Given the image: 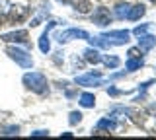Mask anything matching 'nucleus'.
<instances>
[{
	"label": "nucleus",
	"instance_id": "f257e3e1",
	"mask_svg": "<svg viewBox=\"0 0 156 140\" xmlns=\"http://www.w3.org/2000/svg\"><path fill=\"white\" fill-rule=\"evenodd\" d=\"M23 86H26L27 90H31L33 94H39V95H45L49 91V86H47V78L43 72H27V74H23Z\"/></svg>",
	"mask_w": 156,
	"mask_h": 140
},
{
	"label": "nucleus",
	"instance_id": "f8f14e48",
	"mask_svg": "<svg viewBox=\"0 0 156 140\" xmlns=\"http://www.w3.org/2000/svg\"><path fill=\"white\" fill-rule=\"evenodd\" d=\"M84 60L90 62V64H98V62H101L100 51H98L96 47H88V49L84 51Z\"/></svg>",
	"mask_w": 156,
	"mask_h": 140
},
{
	"label": "nucleus",
	"instance_id": "a878e982",
	"mask_svg": "<svg viewBox=\"0 0 156 140\" xmlns=\"http://www.w3.org/2000/svg\"><path fill=\"white\" fill-rule=\"evenodd\" d=\"M4 23H6V16H4V14H2V12H0V27H2V26H4Z\"/></svg>",
	"mask_w": 156,
	"mask_h": 140
},
{
	"label": "nucleus",
	"instance_id": "2eb2a0df",
	"mask_svg": "<svg viewBox=\"0 0 156 140\" xmlns=\"http://www.w3.org/2000/svg\"><path fill=\"white\" fill-rule=\"evenodd\" d=\"M143 64H144L143 56H139V59H129V60L125 62V70H129V72H135V70L143 68Z\"/></svg>",
	"mask_w": 156,
	"mask_h": 140
},
{
	"label": "nucleus",
	"instance_id": "f3484780",
	"mask_svg": "<svg viewBox=\"0 0 156 140\" xmlns=\"http://www.w3.org/2000/svg\"><path fill=\"white\" fill-rule=\"evenodd\" d=\"M129 10H131V6H129L127 2L117 4V6H115V18H119V20H125L127 14H129Z\"/></svg>",
	"mask_w": 156,
	"mask_h": 140
},
{
	"label": "nucleus",
	"instance_id": "6ab92c4d",
	"mask_svg": "<svg viewBox=\"0 0 156 140\" xmlns=\"http://www.w3.org/2000/svg\"><path fill=\"white\" fill-rule=\"evenodd\" d=\"M101 62L107 66V68H117V66L121 64V60H119V56H115V55H107V56H101Z\"/></svg>",
	"mask_w": 156,
	"mask_h": 140
},
{
	"label": "nucleus",
	"instance_id": "6e6552de",
	"mask_svg": "<svg viewBox=\"0 0 156 140\" xmlns=\"http://www.w3.org/2000/svg\"><path fill=\"white\" fill-rule=\"evenodd\" d=\"M29 14V8H20V6H10L6 14V23H18L23 22Z\"/></svg>",
	"mask_w": 156,
	"mask_h": 140
},
{
	"label": "nucleus",
	"instance_id": "dca6fc26",
	"mask_svg": "<svg viewBox=\"0 0 156 140\" xmlns=\"http://www.w3.org/2000/svg\"><path fill=\"white\" fill-rule=\"evenodd\" d=\"M70 4L74 6V10H76V12H80V14H86V12L92 8L88 0H70Z\"/></svg>",
	"mask_w": 156,
	"mask_h": 140
},
{
	"label": "nucleus",
	"instance_id": "4468645a",
	"mask_svg": "<svg viewBox=\"0 0 156 140\" xmlns=\"http://www.w3.org/2000/svg\"><path fill=\"white\" fill-rule=\"evenodd\" d=\"M117 128V123L113 119H100L98 121V125H96V130H115Z\"/></svg>",
	"mask_w": 156,
	"mask_h": 140
},
{
	"label": "nucleus",
	"instance_id": "20e7f679",
	"mask_svg": "<svg viewBox=\"0 0 156 140\" xmlns=\"http://www.w3.org/2000/svg\"><path fill=\"white\" fill-rule=\"evenodd\" d=\"M88 31H84V29H76V27H70V29H65V31H61L57 35V41L61 43V45H65V43H68V41H72V39H88Z\"/></svg>",
	"mask_w": 156,
	"mask_h": 140
},
{
	"label": "nucleus",
	"instance_id": "0eeeda50",
	"mask_svg": "<svg viewBox=\"0 0 156 140\" xmlns=\"http://www.w3.org/2000/svg\"><path fill=\"white\" fill-rule=\"evenodd\" d=\"M111 12L107 10V8L104 6H100V8H96L94 14H92V22L96 23V26H100V27H105V26H109L111 23Z\"/></svg>",
	"mask_w": 156,
	"mask_h": 140
},
{
	"label": "nucleus",
	"instance_id": "39448f33",
	"mask_svg": "<svg viewBox=\"0 0 156 140\" xmlns=\"http://www.w3.org/2000/svg\"><path fill=\"white\" fill-rule=\"evenodd\" d=\"M0 39H2L4 43H22V45H26V47H29V43H27V39H29V33H27V29H16V31H10V33H4V35H0Z\"/></svg>",
	"mask_w": 156,
	"mask_h": 140
},
{
	"label": "nucleus",
	"instance_id": "a211bd4d",
	"mask_svg": "<svg viewBox=\"0 0 156 140\" xmlns=\"http://www.w3.org/2000/svg\"><path fill=\"white\" fill-rule=\"evenodd\" d=\"M20 127L18 125H10V127H0V136H18Z\"/></svg>",
	"mask_w": 156,
	"mask_h": 140
},
{
	"label": "nucleus",
	"instance_id": "b1692460",
	"mask_svg": "<svg viewBox=\"0 0 156 140\" xmlns=\"http://www.w3.org/2000/svg\"><path fill=\"white\" fill-rule=\"evenodd\" d=\"M31 136H49V130H35L31 132Z\"/></svg>",
	"mask_w": 156,
	"mask_h": 140
},
{
	"label": "nucleus",
	"instance_id": "ddd939ff",
	"mask_svg": "<svg viewBox=\"0 0 156 140\" xmlns=\"http://www.w3.org/2000/svg\"><path fill=\"white\" fill-rule=\"evenodd\" d=\"M78 103L84 109H92L96 105V95L90 94V91H84V94H80V101H78Z\"/></svg>",
	"mask_w": 156,
	"mask_h": 140
},
{
	"label": "nucleus",
	"instance_id": "7ed1b4c3",
	"mask_svg": "<svg viewBox=\"0 0 156 140\" xmlns=\"http://www.w3.org/2000/svg\"><path fill=\"white\" fill-rule=\"evenodd\" d=\"M76 84L78 86H86V88H92V86H101L104 84V80H101V72L100 70H92L88 72V74H82V76H76Z\"/></svg>",
	"mask_w": 156,
	"mask_h": 140
},
{
	"label": "nucleus",
	"instance_id": "cd10ccee",
	"mask_svg": "<svg viewBox=\"0 0 156 140\" xmlns=\"http://www.w3.org/2000/svg\"><path fill=\"white\" fill-rule=\"evenodd\" d=\"M150 2H152V4H156V0H150Z\"/></svg>",
	"mask_w": 156,
	"mask_h": 140
},
{
	"label": "nucleus",
	"instance_id": "bb28decb",
	"mask_svg": "<svg viewBox=\"0 0 156 140\" xmlns=\"http://www.w3.org/2000/svg\"><path fill=\"white\" fill-rule=\"evenodd\" d=\"M57 2H61V4H70V0H57Z\"/></svg>",
	"mask_w": 156,
	"mask_h": 140
},
{
	"label": "nucleus",
	"instance_id": "412c9836",
	"mask_svg": "<svg viewBox=\"0 0 156 140\" xmlns=\"http://www.w3.org/2000/svg\"><path fill=\"white\" fill-rule=\"evenodd\" d=\"M148 27H150V23H143V26H136L135 29H133V33H135L136 37H139V35H143V33H146V29H148Z\"/></svg>",
	"mask_w": 156,
	"mask_h": 140
},
{
	"label": "nucleus",
	"instance_id": "f03ea898",
	"mask_svg": "<svg viewBox=\"0 0 156 140\" xmlns=\"http://www.w3.org/2000/svg\"><path fill=\"white\" fill-rule=\"evenodd\" d=\"M6 55H8L14 62H16V64L22 66V68H31V66H33V59H31V55H29L27 51L20 49V47L10 45L8 49H6Z\"/></svg>",
	"mask_w": 156,
	"mask_h": 140
},
{
	"label": "nucleus",
	"instance_id": "393cba45",
	"mask_svg": "<svg viewBox=\"0 0 156 140\" xmlns=\"http://www.w3.org/2000/svg\"><path fill=\"white\" fill-rule=\"evenodd\" d=\"M123 76H125V72H117V74H113V76H111V80H117V78H123Z\"/></svg>",
	"mask_w": 156,
	"mask_h": 140
},
{
	"label": "nucleus",
	"instance_id": "9b49d317",
	"mask_svg": "<svg viewBox=\"0 0 156 140\" xmlns=\"http://www.w3.org/2000/svg\"><path fill=\"white\" fill-rule=\"evenodd\" d=\"M144 12H146L144 4H136V6H131L129 14H127V20H129V22H136V20H140V18L144 16Z\"/></svg>",
	"mask_w": 156,
	"mask_h": 140
},
{
	"label": "nucleus",
	"instance_id": "423d86ee",
	"mask_svg": "<svg viewBox=\"0 0 156 140\" xmlns=\"http://www.w3.org/2000/svg\"><path fill=\"white\" fill-rule=\"evenodd\" d=\"M104 37L111 41V45H127V43L131 41V33L127 29H113V31H107L104 33Z\"/></svg>",
	"mask_w": 156,
	"mask_h": 140
},
{
	"label": "nucleus",
	"instance_id": "4be33fe9",
	"mask_svg": "<svg viewBox=\"0 0 156 140\" xmlns=\"http://www.w3.org/2000/svg\"><path fill=\"white\" fill-rule=\"evenodd\" d=\"M140 53H143V51H140L139 47H133V49H129V53H127V55H129V59H139V56H143Z\"/></svg>",
	"mask_w": 156,
	"mask_h": 140
},
{
	"label": "nucleus",
	"instance_id": "5701e85b",
	"mask_svg": "<svg viewBox=\"0 0 156 140\" xmlns=\"http://www.w3.org/2000/svg\"><path fill=\"white\" fill-rule=\"evenodd\" d=\"M107 94H109L111 97H117V95H121L123 91H121V90H117V88H113V86H109V88H107Z\"/></svg>",
	"mask_w": 156,
	"mask_h": 140
},
{
	"label": "nucleus",
	"instance_id": "aec40b11",
	"mask_svg": "<svg viewBox=\"0 0 156 140\" xmlns=\"http://www.w3.org/2000/svg\"><path fill=\"white\" fill-rule=\"evenodd\" d=\"M80 121H82V113H80V111H72V113L68 115V123H70V125H78Z\"/></svg>",
	"mask_w": 156,
	"mask_h": 140
},
{
	"label": "nucleus",
	"instance_id": "9d476101",
	"mask_svg": "<svg viewBox=\"0 0 156 140\" xmlns=\"http://www.w3.org/2000/svg\"><path fill=\"white\" fill-rule=\"evenodd\" d=\"M156 47V37L154 35H148V33H143L139 35V49L143 53H148Z\"/></svg>",
	"mask_w": 156,
	"mask_h": 140
},
{
	"label": "nucleus",
	"instance_id": "1a4fd4ad",
	"mask_svg": "<svg viewBox=\"0 0 156 140\" xmlns=\"http://www.w3.org/2000/svg\"><path fill=\"white\" fill-rule=\"evenodd\" d=\"M57 23L55 20H51L47 23V27H45V31L41 33V37H39V51L43 53V55H49V51H51V41H49V31L53 29V27H57Z\"/></svg>",
	"mask_w": 156,
	"mask_h": 140
}]
</instances>
